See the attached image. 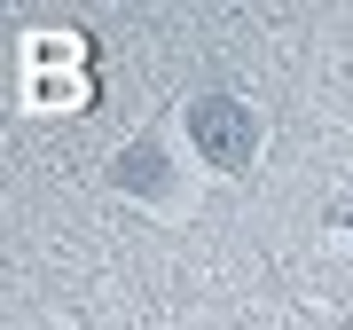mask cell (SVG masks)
<instances>
[{"instance_id": "1", "label": "cell", "mask_w": 353, "mask_h": 330, "mask_svg": "<svg viewBox=\"0 0 353 330\" xmlns=\"http://www.w3.org/2000/svg\"><path fill=\"white\" fill-rule=\"evenodd\" d=\"M189 134H196V150L212 165H243V157H252V118H243V102H228V95H204L196 102Z\"/></svg>"}]
</instances>
